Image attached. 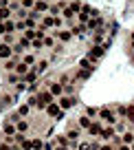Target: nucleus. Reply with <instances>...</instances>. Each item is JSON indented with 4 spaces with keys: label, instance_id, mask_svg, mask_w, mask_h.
I'll list each match as a JSON object with an SVG mask.
<instances>
[{
    "label": "nucleus",
    "instance_id": "obj_1",
    "mask_svg": "<svg viewBox=\"0 0 134 150\" xmlns=\"http://www.w3.org/2000/svg\"><path fill=\"white\" fill-rule=\"evenodd\" d=\"M37 102H40V104H37V110H44L48 104L57 102V97H55L48 88H44V86H42V91H37Z\"/></svg>",
    "mask_w": 134,
    "mask_h": 150
},
{
    "label": "nucleus",
    "instance_id": "obj_2",
    "mask_svg": "<svg viewBox=\"0 0 134 150\" xmlns=\"http://www.w3.org/2000/svg\"><path fill=\"white\" fill-rule=\"evenodd\" d=\"M99 119L106 122V124H112V126L119 122V119H116V112L112 110L110 106H101V108H99Z\"/></svg>",
    "mask_w": 134,
    "mask_h": 150
},
{
    "label": "nucleus",
    "instance_id": "obj_3",
    "mask_svg": "<svg viewBox=\"0 0 134 150\" xmlns=\"http://www.w3.org/2000/svg\"><path fill=\"white\" fill-rule=\"evenodd\" d=\"M44 112H46L48 117H53V119H57V122H62L64 119V110H62V106H60V102H53V104H48L46 108H44Z\"/></svg>",
    "mask_w": 134,
    "mask_h": 150
},
{
    "label": "nucleus",
    "instance_id": "obj_4",
    "mask_svg": "<svg viewBox=\"0 0 134 150\" xmlns=\"http://www.w3.org/2000/svg\"><path fill=\"white\" fill-rule=\"evenodd\" d=\"M103 55H106V49H103V47H97V44H93V47L88 49V53H86V57H88V60H93V62L101 60Z\"/></svg>",
    "mask_w": 134,
    "mask_h": 150
},
{
    "label": "nucleus",
    "instance_id": "obj_5",
    "mask_svg": "<svg viewBox=\"0 0 134 150\" xmlns=\"http://www.w3.org/2000/svg\"><path fill=\"white\" fill-rule=\"evenodd\" d=\"M57 102H60L62 110H68V108L77 106V97L75 95H62V97H57Z\"/></svg>",
    "mask_w": 134,
    "mask_h": 150
},
{
    "label": "nucleus",
    "instance_id": "obj_6",
    "mask_svg": "<svg viewBox=\"0 0 134 150\" xmlns=\"http://www.w3.org/2000/svg\"><path fill=\"white\" fill-rule=\"evenodd\" d=\"M103 126H106V122H93V124H90V128H88L86 132H88L90 137H101Z\"/></svg>",
    "mask_w": 134,
    "mask_h": 150
},
{
    "label": "nucleus",
    "instance_id": "obj_7",
    "mask_svg": "<svg viewBox=\"0 0 134 150\" xmlns=\"http://www.w3.org/2000/svg\"><path fill=\"white\" fill-rule=\"evenodd\" d=\"M37 77H40V73H37V71H35V66H31V69H29L27 73H24V77H22V80L27 82L29 86H31V84H35V82H40V80H37Z\"/></svg>",
    "mask_w": 134,
    "mask_h": 150
},
{
    "label": "nucleus",
    "instance_id": "obj_8",
    "mask_svg": "<svg viewBox=\"0 0 134 150\" xmlns=\"http://www.w3.org/2000/svg\"><path fill=\"white\" fill-rule=\"evenodd\" d=\"M9 57H13V47H11V44L0 42V60L5 62V60H9Z\"/></svg>",
    "mask_w": 134,
    "mask_h": 150
},
{
    "label": "nucleus",
    "instance_id": "obj_9",
    "mask_svg": "<svg viewBox=\"0 0 134 150\" xmlns=\"http://www.w3.org/2000/svg\"><path fill=\"white\" fill-rule=\"evenodd\" d=\"M48 9H51V5H48V0H35V7H33V11L40 16L48 13Z\"/></svg>",
    "mask_w": 134,
    "mask_h": 150
},
{
    "label": "nucleus",
    "instance_id": "obj_10",
    "mask_svg": "<svg viewBox=\"0 0 134 150\" xmlns=\"http://www.w3.org/2000/svg\"><path fill=\"white\" fill-rule=\"evenodd\" d=\"M15 132H18V128H15V122H11V119L7 122V119H5V124H2V135H5V137H13Z\"/></svg>",
    "mask_w": 134,
    "mask_h": 150
},
{
    "label": "nucleus",
    "instance_id": "obj_11",
    "mask_svg": "<svg viewBox=\"0 0 134 150\" xmlns=\"http://www.w3.org/2000/svg\"><path fill=\"white\" fill-rule=\"evenodd\" d=\"M55 38H57V42L66 44V42H70V40H73V31H70V29H60Z\"/></svg>",
    "mask_w": 134,
    "mask_h": 150
},
{
    "label": "nucleus",
    "instance_id": "obj_12",
    "mask_svg": "<svg viewBox=\"0 0 134 150\" xmlns=\"http://www.w3.org/2000/svg\"><path fill=\"white\" fill-rule=\"evenodd\" d=\"M114 135H116L114 126H112V124H106L103 130H101V141H112V137H114Z\"/></svg>",
    "mask_w": 134,
    "mask_h": 150
},
{
    "label": "nucleus",
    "instance_id": "obj_13",
    "mask_svg": "<svg viewBox=\"0 0 134 150\" xmlns=\"http://www.w3.org/2000/svg\"><path fill=\"white\" fill-rule=\"evenodd\" d=\"M93 122H95V119H93V117H88L86 112H83V115H79V117H77V122H75V124H77V126L81 128V130H88Z\"/></svg>",
    "mask_w": 134,
    "mask_h": 150
},
{
    "label": "nucleus",
    "instance_id": "obj_14",
    "mask_svg": "<svg viewBox=\"0 0 134 150\" xmlns=\"http://www.w3.org/2000/svg\"><path fill=\"white\" fill-rule=\"evenodd\" d=\"M46 88L51 91V93L55 95V97H62V95H64V84H62L60 80H57V82H51V84H48Z\"/></svg>",
    "mask_w": 134,
    "mask_h": 150
},
{
    "label": "nucleus",
    "instance_id": "obj_15",
    "mask_svg": "<svg viewBox=\"0 0 134 150\" xmlns=\"http://www.w3.org/2000/svg\"><path fill=\"white\" fill-rule=\"evenodd\" d=\"M90 75H93V71H88V69H77V71H75L73 82H77V80H79V82H86Z\"/></svg>",
    "mask_w": 134,
    "mask_h": 150
},
{
    "label": "nucleus",
    "instance_id": "obj_16",
    "mask_svg": "<svg viewBox=\"0 0 134 150\" xmlns=\"http://www.w3.org/2000/svg\"><path fill=\"white\" fill-rule=\"evenodd\" d=\"M77 66L79 69H88V71H97V62H93V60H88V57H81V60L77 62Z\"/></svg>",
    "mask_w": 134,
    "mask_h": 150
},
{
    "label": "nucleus",
    "instance_id": "obj_17",
    "mask_svg": "<svg viewBox=\"0 0 134 150\" xmlns=\"http://www.w3.org/2000/svg\"><path fill=\"white\" fill-rule=\"evenodd\" d=\"M79 135H81V128L79 126H70L68 130H66V137H68L70 141H79Z\"/></svg>",
    "mask_w": 134,
    "mask_h": 150
},
{
    "label": "nucleus",
    "instance_id": "obj_18",
    "mask_svg": "<svg viewBox=\"0 0 134 150\" xmlns=\"http://www.w3.org/2000/svg\"><path fill=\"white\" fill-rule=\"evenodd\" d=\"M15 128H18V132H29L31 130V122L27 117H22L20 122H15Z\"/></svg>",
    "mask_w": 134,
    "mask_h": 150
},
{
    "label": "nucleus",
    "instance_id": "obj_19",
    "mask_svg": "<svg viewBox=\"0 0 134 150\" xmlns=\"http://www.w3.org/2000/svg\"><path fill=\"white\" fill-rule=\"evenodd\" d=\"M42 27L44 29H51V27H55V16H51V13H44L42 16Z\"/></svg>",
    "mask_w": 134,
    "mask_h": 150
},
{
    "label": "nucleus",
    "instance_id": "obj_20",
    "mask_svg": "<svg viewBox=\"0 0 134 150\" xmlns=\"http://www.w3.org/2000/svg\"><path fill=\"white\" fill-rule=\"evenodd\" d=\"M13 18V11L9 9V7H2L0 9V22H7V20H11Z\"/></svg>",
    "mask_w": 134,
    "mask_h": 150
},
{
    "label": "nucleus",
    "instance_id": "obj_21",
    "mask_svg": "<svg viewBox=\"0 0 134 150\" xmlns=\"http://www.w3.org/2000/svg\"><path fill=\"white\" fill-rule=\"evenodd\" d=\"M103 29H99V31H95V35H93V44H97V47H103Z\"/></svg>",
    "mask_w": 134,
    "mask_h": 150
},
{
    "label": "nucleus",
    "instance_id": "obj_22",
    "mask_svg": "<svg viewBox=\"0 0 134 150\" xmlns=\"http://www.w3.org/2000/svg\"><path fill=\"white\" fill-rule=\"evenodd\" d=\"M121 139H123V144L132 146V144H134V130H132V128H130V130H125L123 135H121Z\"/></svg>",
    "mask_w": 134,
    "mask_h": 150
},
{
    "label": "nucleus",
    "instance_id": "obj_23",
    "mask_svg": "<svg viewBox=\"0 0 134 150\" xmlns=\"http://www.w3.org/2000/svg\"><path fill=\"white\" fill-rule=\"evenodd\" d=\"M114 112L119 115L121 119H125V117H128V106H125V104H116V106H114Z\"/></svg>",
    "mask_w": 134,
    "mask_h": 150
},
{
    "label": "nucleus",
    "instance_id": "obj_24",
    "mask_svg": "<svg viewBox=\"0 0 134 150\" xmlns=\"http://www.w3.org/2000/svg\"><path fill=\"white\" fill-rule=\"evenodd\" d=\"M29 69H31V66H29V64H24V62L20 60V62H18V66H15V73H18L20 77H24V73H27Z\"/></svg>",
    "mask_w": 134,
    "mask_h": 150
},
{
    "label": "nucleus",
    "instance_id": "obj_25",
    "mask_svg": "<svg viewBox=\"0 0 134 150\" xmlns=\"http://www.w3.org/2000/svg\"><path fill=\"white\" fill-rule=\"evenodd\" d=\"M46 69H48V60H40V62H37V64H35V71H37V73H46Z\"/></svg>",
    "mask_w": 134,
    "mask_h": 150
},
{
    "label": "nucleus",
    "instance_id": "obj_26",
    "mask_svg": "<svg viewBox=\"0 0 134 150\" xmlns=\"http://www.w3.org/2000/svg\"><path fill=\"white\" fill-rule=\"evenodd\" d=\"M68 7H70V9H73V11H75V13H79V11L83 9L81 0H70V2H68Z\"/></svg>",
    "mask_w": 134,
    "mask_h": 150
},
{
    "label": "nucleus",
    "instance_id": "obj_27",
    "mask_svg": "<svg viewBox=\"0 0 134 150\" xmlns=\"http://www.w3.org/2000/svg\"><path fill=\"white\" fill-rule=\"evenodd\" d=\"M93 18L90 13H86V11H79L77 13V20H79V24H88V20Z\"/></svg>",
    "mask_w": 134,
    "mask_h": 150
},
{
    "label": "nucleus",
    "instance_id": "obj_28",
    "mask_svg": "<svg viewBox=\"0 0 134 150\" xmlns=\"http://www.w3.org/2000/svg\"><path fill=\"white\" fill-rule=\"evenodd\" d=\"M42 47H44V38H35V40L31 42V49H33V51H40Z\"/></svg>",
    "mask_w": 134,
    "mask_h": 150
},
{
    "label": "nucleus",
    "instance_id": "obj_29",
    "mask_svg": "<svg viewBox=\"0 0 134 150\" xmlns=\"http://www.w3.org/2000/svg\"><path fill=\"white\" fill-rule=\"evenodd\" d=\"M83 112H86V115H88V117H97V115H99V108L97 106H86V110H83Z\"/></svg>",
    "mask_w": 134,
    "mask_h": 150
},
{
    "label": "nucleus",
    "instance_id": "obj_30",
    "mask_svg": "<svg viewBox=\"0 0 134 150\" xmlns=\"http://www.w3.org/2000/svg\"><path fill=\"white\" fill-rule=\"evenodd\" d=\"M33 150H44V144H46V141H42L40 137H33Z\"/></svg>",
    "mask_w": 134,
    "mask_h": 150
},
{
    "label": "nucleus",
    "instance_id": "obj_31",
    "mask_svg": "<svg viewBox=\"0 0 134 150\" xmlns=\"http://www.w3.org/2000/svg\"><path fill=\"white\" fill-rule=\"evenodd\" d=\"M18 112L22 115V117H29V112H31V106H29V104H20V106H18Z\"/></svg>",
    "mask_w": 134,
    "mask_h": 150
},
{
    "label": "nucleus",
    "instance_id": "obj_32",
    "mask_svg": "<svg viewBox=\"0 0 134 150\" xmlns=\"http://www.w3.org/2000/svg\"><path fill=\"white\" fill-rule=\"evenodd\" d=\"M22 62L24 64H29V66H35L37 62H35V55H33V53H27V55L22 57Z\"/></svg>",
    "mask_w": 134,
    "mask_h": 150
},
{
    "label": "nucleus",
    "instance_id": "obj_33",
    "mask_svg": "<svg viewBox=\"0 0 134 150\" xmlns=\"http://www.w3.org/2000/svg\"><path fill=\"white\" fill-rule=\"evenodd\" d=\"M22 38H27V40H31V42H33V40H35V38H37V29H27Z\"/></svg>",
    "mask_w": 134,
    "mask_h": 150
},
{
    "label": "nucleus",
    "instance_id": "obj_34",
    "mask_svg": "<svg viewBox=\"0 0 134 150\" xmlns=\"http://www.w3.org/2000/svg\"><path fill=\"white\" fill-rule=\"evenodd\" d=\"M55 144H60V146H70V139L66 135H57L55 137Z\"/></svg>",
    "mask_w": 134,
    "mask_h": 150
},
{
    "label": "nucleus",
    "instance_id": "obj_35",
    "mask_svg": "<svg viewBox=\"0 0 134 150\" xmlns=\"http://www.w3.org/2000/svg\"><path fill=\"white\" fill-rule=\"evenodd\" d=\"M11 104H13V97H11V95H2V97H0V106H11Z\"/></svg>",
    "mask_w": 134,
    "mask_h": 150
},
{
    "label": "nucleus",
    "instance_id": "obj_36",
    "mask_svg": "<svg viewBox=\"0 0 134 150\" xmlns=\"http://www.w3.org/2000/svg\"><path fill=\"white\" fill-rule=\"evenodd\" d=\"M75 82H68V84H64V95H75Z\"/></svg>",
    "mask_w": 134,
    "mask_h": 150
},
{
    "label": "nucleus",
    "instance_id": "obj_37",
    "mask_svg": "<svg viewBox=\"0 0 134 150\" xmlns=\"http://www.w3.org/2000/svg\"><path fill=\"white\" fill-rule=\"evenodd\" d=\"M20 5H22V9L31 11L33 7H35V0H20Z\"/></svg>",
    "mask_w": 134,
    "mask_h": 150
},
{
    "label": "nucleus",
    "instance_id": "obj_38",
    "mask_svg": "<svg viewBox=\"0 0 134 150\" xmlns=\"http://www.w3.org/2000/svg\"><path fill=\"white\" fill-rule=\"evenodd\" d=\"M2 42L5 44H15V35L13 33H5V35H2Z\"/></svg>",
    "mask_w": 134,
    "mask_h": 150
},
{
    "label": "nucleus",
    "instance_id": "obj_39",
    "mask_svg": "<svg viewBox=\"0 0 134 150\" xmlns=\"http://www.w3.org/2000/svg\"><path fill=\"white\" fill-rule=\"evenodd\" d=\"M77 150H93V141H79Z\"/></svg>",
    "mask_w": 134,
    "mask_h": 150
},
{
    "label": "nucleus",
    "instance_id": "obj_40",
    "mask_svg": "<svg viewBox=\"0 0 134 150\" xmlns=\"http://www.w3.org/2000/svg\"><path fill=\"white\" fill-rule=\"evenodd\" d=\"M11 47H13V55H22V53H24V47H22V44H20V42H15V44H11Z\"/></svg>",
    "mask_w": 134,
    "mask_h": 150
},
{
    "label": "nucleus",
    "instance_id": "obj_41",
    "mask_svg": "<svg viewBox=\"0 0 134 150\" xmlns=\"http://www.w3.org/2000/svg\"><path fill=\"white\" fill-rule=\"evenodd\" d=\"M24 24H27V29H35V27H37L35 18H31V16H29V18H24Z\"/></svg>",
    "mask_w": 134,
    "mask_h": 150
},
{
    "label": "nucleus",
    "instance_id": "obj_42",
    "mask_svg": "<svg viewBox=\"0 0 134 150\" xmlns=\"http://www.w3.org/2000/svg\"><path fill=\"white\" fill-rule=\"evenodd\" d=\"M55 40H57V38H51V35H44V47H48V49H51V47H55Z\"/></svg>",
    "mask_w": 134,
    "mask_h": 150
},
{
    "label": "nucleus",
    "instance_id": "obj_43",
    "mask_svg": "<svg viewBox=\"0 0 134 150\" xmlns=\"http://www.w3.org/2000/svg\"><path fill=\"white\" fill-rule=\"evenodd\" d=\"M9 9H11V11H20V9H22L20 0H11V2H9Z\"/></svg>",
    "mask_w": 134,
    "mask_h": 150
},
{
    "label": "nucleus",
    "instance_id": "obj_44",
    "mask_svg": "<svg viewBox=\"0 0 134 150\" xmlns=\"http://www.w3.org/2000/svg\"><path fill=\"white\" fill-rule=\"evenodd\" d=\"M60 7H57V2H55V5H51V9H48V13H51V16H57V13H60Z\"/></svg>",
    "mask_w": 134,
    "mask_h": 150
},
{
    "label": "nucleus",
    "instance_id": "obj_45",
    "mask_svg": "<svg viewBox=\"0 0 134 150\" xmlns=\"http://www.w3.org/2000/svg\"><path fill=\"white\" fill-rule=\"evenodd\" d=\"M99 150H116V148L110 144V141H103V144H101V148H99Z\"/></svg>",
    "mask_w": 134,
    "mask_h": 150
},
{
    "label": "nucleus",
    "instance_id": "obj_46",
    "mask_svg": "<svg viewBox=\"0 0 134 150\" xmlns=\"http://www.w3.org/2000/svg\"><path fill=\"white\" fill-rule=\"evenodd\" d=\"M55 139H53V141H46V144H44V150H55Z\"/></svg>",
    "mask_w": 134,
    "mask_h": 150
},
{
    "label": "nucleus",
    "instance_id": "obj_47",
    "mask_svg": "<svg viewBox=\"0 0 134 150\" xmlns=\"http://www.w3.org/2000/svg\"><path fill=\"white\" fill-rule=\"evenodd\" d=\"M62 24H64V18H60V16H55V27H57V29H60V27H62Z\"/></svg>",
    "mask_w": 134,
    "mask_h": 150
},
{
    "label": "nucleus",
    "instance_id": "obj_48",
    "mask_svg": "<svg viewBox=\"0 0 134 150\" xmlns=\"http://www.w3.org/2000/svg\"><path fill=\"white\" fill-rule=\"evenodd\" d=\"M55 150H73V148H70V146H60V144H57Z\"/></svg>",
    "mask_w": 134,
    "mask_h": 150
},
{
    "label": "nucleus",
    "instance_id": "obj_49",
    "mask_svg": "<svg viewBox=\"0 0 134 150\" xmlns=\"http://www.w3.org/2000/svg\"><path fill=\"white\" fill-rule=\"evenodd\" d=\"M116 150H132V148H130L128 144H121V146H119V148H116Z\"/></svg>",
    "mask_w": 134,
    "mask_h": 150
},
{
    "label": "nucleus",
    "instance_id": "obj_50",
    "mask_svg": "<svg viewBox=\"0 0 134 150\" xmlns=\"http://www.w3.org/2000/svg\"><path fill=\"white\" fill-rule=\"evenodd\" d=\"M130 47H132V49H134V31H132V33H130Z\"/></svg>",
    "mask_w": 134,
    "mask_h": 150
},
{
    "label": "nucleus",
    "instance_id": "obj_51",
    "mask_svg": "<svg viewBox=\"0 0 134 150\" xmlns=\"http://www.w3.org/2000/svg\"><path fill=\"white\" fill-rule=\"evenodd\" d=\"M130 62L134 64V49H132V53H130Z\"/></svg>",
    "mask_w": 134,
    "mask_h": 150
},
{
    "label": "nucleus",
    "instance_id": "obj_52",
    "mask_svg": "<svg viewBox=\"0 0 134 150\" xmlns=\"http://www.w3.org/2000/svg\"><path fill=\"white\" fill-rule=\"evenodd\" d=\"M130 148H132V150H134V144H132V146H130Z\"/></svg>",
    "mask_w": 134,
    "mask_h": 150
}]
</instances>
